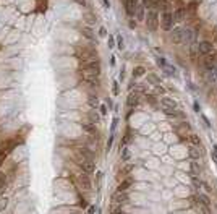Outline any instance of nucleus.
Here are the masks:
<instances>
[{"label":"nucleus","instance_id":"obj_1","mask_svg":"<svg viewBox=\"0 0 217 214\" xmlns=\"http://www.w3.org/2000/svg\"><path fill=\"white\" fill-rule=\"evenodd\" d=\"M146 25H148V29L149 31H156L159 28V11L156 8H151L146 15Z\"/></svg>","mask_w":217,"mask_h":214},{"label":"nucleus","instance_id":"obj_2","mask_svg":"<svg viewBox=\"0 0 217 214\" xmlns=\"http://www.w3.org/2000/svg\"><path fill=\"white\" fill-rule=\"evenodd\" d=\"M173 11L169 10V11H162V29L170 33L173 29Z\"/></svg>","mask_w":217,"mask_h":214},{"label":"nucleus","instance_id":"obj_3","mask_svg":"<svg viewBox=\"0 0 217 214\" xmlns=\"http://www.w3.org/2000/svg\"><path fill=\"white\" fill-rule=\"evenodd\" d=\"M83 70H86L89 75H96V76H99V73H100V63H99V60L86 62L84 65H83Z\"/></svg>","mask_w":217,"mask_h":214},{"label":"nucleus","instance_id":"obj_4","mask_svg":"<svg viewBox=\"0 0 217 214\" xmlns=\"http://www.w3.org/2000/svg\"><path fill=\"white\" fill-rule=\"evenodd\" d=\"M96 52L92 51V49H86V47H83V49H78V57L79 59H83L84 60V63L86 62H91V60H96Z\"/></svg>","mask_w":217,"mask_h":214},{"label":"nucleus","instance_id":"obj_5","mask_svg":"<svg viewBox=\"0 0 217 214\" xmlns=\"http://www.w3.org/2000/svg\"><path fill=\"white\" fill-rule=\"evenodd\" d=\"M79 167H81V170L84 174L92 175L94 170H96V164H94V161H91V159H81L79 161Z\"/></svg>","mask_w":217,"mask_h":214},{"label":"nucleus","instance_id":"obj_6","mask_svg":"<svg viewBox=\"0 0 217 214\" xmlns=\"http://www.w3.org/2000/svg\"><path fill=\"white\" fill-rule=\"evenodd\" d=\"M169 38L173 44H183V28H173Z\"/></svg>","mask_w":217,"mask_h":214},{"label":"nucleus","instance_id":"obj_7","mask_svg":"<svg viewBox=\"0 0 217 214\" xmlns=\"http://www.w3.org/2000/svg\"><path fill=\"white\" fill-rule=\"evenodd\" d=\"M198 52H199L201 55H209V54H212V52H214L212 42H209V41H201V42H198Z\"/></svg>","mask_w":217,"mask_h":214},{"label":"nucleus","instance_id":"obj_8","mask_svg":"<svg viewBox=\"0 0 217 214\" xmlns=\"http://www.w3.org/2000/svg\"><path fill=\"white\" fill-rule=\"evenodd\" d=\"M91 175H88V174H84V172H81L79 174V187H81L84 191H91L92 190V182H91V178H89Z\"/></svg>","mask_w":217,"mask_h":214},{"label":"nucleus","instance_id":"obj_9","mask_svg":"<svg viewBox=\"0 0 217 214\" xmlns=\"http://www.w3.org/2000/svg\"><path fill=\"white\" fill-rule=\"evenodd\" d=\"M202 65H204L206 70H211L215 67V54H209V55H204V60H202Z\"/></svg>","mask_w":217,"mask_h":214},{"label":"nucleus","instance_id":"obj_10","mask_svg":"<svg viewBox=\"0 0 217 214\" xmlns=\"http://www.w3.org/2000/svg\"><path fill=\"white\" fill-rule=\"evenodd\" d=\"M126 104L130 105V107H136L140 104V92L138 91H131L128 94V99H126Z\"/></svg>","mask_w":217,"mask_h":214},{"label":"nucleus","instance_id":"obj_11","mask_svg":"<svg viewBox=\"0 0 217 214\" xmlns=\"http://www.w3.org/2000/svg\"><path fill=\"white\" fill-rule=\"evenodd\" d=\"M84 83L88 84L89 88H97L99 86V76H96V75H88V76H84Z\"/></svg>","mask_w":217,"mask_h":214},{"label":"nucleus","instance_id":"obj_12","mask_svg":"<svg viewBox=\"0 0 217 214\" xmlns=\"http://www.w3.org/2000/svg\"><path fill=\"white\" fill-rule=\"evenodd\" d=\"M138 0H126V13L128 16H135V11H136V7H138Z\"/></svg>","mask_w":217,"mask_h":214},{"label":"nucleus","instance_id":"obj_13","mask_svg":"<svg viewBox=\"0 0 217 214\" xmlns=\"http://www.w3.org/2000/svg\"><path fill=\"white\" fill-rule=\"evenodd\" d=\"M88 118H89V122H91L92 125H97V123L100 122V114H99L96 109H91L89 114H88Z\"/></svg>","mask_w":217,"mask_h":214},{"label":"nucleus","instance_id":"obj_14","mask_svg":"<svg viewBox=\"0 0 217 214\" xmlns=\"http://www.w3.org/2000/svg\"><path fill=\"white\" fill-rule=\"evenodd\" d=\"M81 127H83V130L88 133V135H92V136H96V133H97V130H96V125H92L91 122H83L81 123Z\"/></svg>","mask_w":217,"mask_h":214},{"label":"nucleus","instance_id":"obj_15","mask_svg":"<svg viewBox=\"0 0 217 214\" xmlns=\"http://www.w3.org/2000/svg\"><path fill=\"white\" fill-rule=\"evenodd\" d=\"M206 78H207L209 83H217V65L214 68H211V70H207Z\"/></svg>","mask_w":217,"mask_h":214},{"label":"nucleus","instance_id":"obj_16","mask_svg":"<svg viewBox=\"0 0 217 214\" xmlns=\"http://www.w3.org/2000/svg\"><path fill=\"white\" fill-rule=\"evenodd\" d=\"M136 20L138 21H143V20H146V11H144V5L140 3L138 7H136Z\"/></svg>","mask_w":217,"mask_h":214},{"label":"nucleus","instance_id":"obj_17","mask_svg":"<svg viewBox=\"0 0 217 214\" xmlns=\"http://www.w3.org/2000/svg\"><path fill=\"white\" fill-rule=\"evenodd\" d=\"M115 203H126L128 201V195L125 193V191H118L117 190V193H115Z\"/></svg>","mask_w":217,"mask_h":214},{"label":"nucleus","instance_id":"obj_18","mask_svg":"<svg viewBox=\"0 0 217 214\" xmlns=\"http://www.w3.org/2000/svg\"><path fill=\"white\" fill-rule=\"evenodd\" d=\"M188 154H190V159H193V161H198L201 158V151L198 148H194V146H191L190 149H188Z\"/></svg>","mask_w":217,"mask_h":214},{"label":"nucleus","instance_id":"obj_19","mask_svg":"<svg viewBox=\"0 0 217 214\" xmlns=\"http://www.w3.org/2000/svg\"><path fill=\"white\" fill-rule=\"evenodd\" d=\"M194 34L190 28H183V42H193Z\"/></svg>","mask_w":217,"mask_h":214},{"label":"nucleus","instance_id":"obj_20","mask_svg":"<svg viewBox=\"0 0 217 214\" xmlns=\"http://www.w3.org/2000/svg\"><path fill=\"white\" fill-rule=\"evenodd\" d=\"M186 15V11L185 8H177L175 11H173V21H182Z\"/></svg>","mask_w":217,"mask_h":214},{"label":"nucleus","instance_id":"obj_21","mask_svg":"<svg viewBox=\"0 0 217 214\" xmlns=\"http://www.w3.org/2000/svg\"><path fill=\"white\" fill-rule=\"evenodd\" d=\"M148 81L151 84H154V86H159V84H161V78H159L157 75H154V73H149L148 75Z\"/></svg>","mask_w":217,"mask_h":214},{"label":"nucleus","instance_id":"obj_22","mask_svg":"<svg viewBox=\"0 0 217 214\" xmlns=\"http://www.w3.org/2000/svg\"><path fill=\"white\" fill-rule=\"evenodd\" d=\"M190 140H191V143H193V146H194V148H198L199 151H201V146H202V143H201V138L198 136V135H191V136H190Z\"/></svg>","mask_w":217,"mask_h":214},{"label":"nucleus","instance_id":"obj_23","mask_svg":"<svg viewBox=\"0 0 217 214\" xmlns=\"http://www.w3.org/2000/svg\"><path fill=\"white\" fill-rule=\"evenodd\" d=\"M130 159H131V153H130V149L126 146H123V149H122V161L128 162Z\"/></svg>","mask_w":217,"mask_h":214},{"label":"nucleus","instance_id":"obj_24","mask_svg":"<svg viewBox=\"0 0 217 214\" xmlns=\"http://www.w3.org/2000/svg\"><path fill=\"white\" fill-rule=\"evenodd\" d=\"M199 174H201V167L198 166L196 161H193V162H191V175L196 177V175H199Z\"/></svg>","mask_w":217,"mask_h":214},{"label":"nucleus","instance_id":"obj_25","mask_svg":"<svg viewBox=\"0 0 217 214\" xmlns=\"http://www.w3.org/2000/svg\"><path fill=\"white\" fill-rule=\"evenodd\" d=\"M81 34L83 36H86V38H88V39H94V31L91 29V28H83V29H81Z\"/></svg>","mask_w":217,"mask_h":214},{"label":"nucleus","instance_id":"obj_26","mask_svg":"<svg viewBox=\"0 0 217 214\" xmlns=\"http://www.w3.org/2000/svg\"><path fill=\"white\" fill-rule=\"evenodd\" d=\"M130 185H131V178H126V180H123V182L118 185V191H125Z\"/></svg>","mask_w":217,"mask_h":214},{"label":"nucleus","instance_id":"obj_27","mask_svg":"<svg viewBox=\"0 0 217 214\" xmlns=\"http://www.w3.org/2000/svg\"><path fill=\"white\" fill-rule=\"evenodd\" d=\"M144 73H146V70H144V67H138L135 71H133V78H140V76H143Z\"/></svg>","mask_w":217,"mask_h":214},{"label":"nucleus","instance_id":"obj_28","mask_svg":"<svg viewBox=\"0 0 217 214\" xmlns=\"http://www.w3.org/2000/svg\"><path fill=\"white\" fill-rule=\"evenodd\" d=\"M89 104H91V107H92V109H96V107H99V105H97V104H99V99H97V96L91 94V96H89Z\"/></svg>","mask_w":217,"mask_h":214},{"label":"nucleus","instance_id":"obj_29","mask_svg":"<svg viewBox=\"0 0 217 214\" xmlns=\"http://www.w3.org/2000/svg\"><path fill=\"white\" fill-rule=\"evenodd\" d=\"M117 125H118V117H113L112 125H110V135H113V133H115V130H117Z\"/></svg>","mask_w":217,"mask_h":214},{"label":"nucleus","instance_id":"obj_30","mask_svg":"<svg viewBox=\"0 0 217 214\" xmlns=\"http://www.w3.org/2000/svg\"><path fill=\"white\" fill-rule=\"evenodd\" d=\"M198 54H199V52H198V46H194V44H193V46H191V51H190V57L194 60V59L198 57Z\"/></svg>","mask_w":217,"mask_h":214},{"label":"nucleus","instance_id":"obj_31","mask_svg":"<svg viewBox=\"0 0 217 214\" xmlns=\"http://www.w3.org/2000/svg\"><path fill=\"white\" fill-rule=\"evenodd\" d=\"M117 47L120 49V51H122V49H125V42H123V38H122L120 34L117 36Z\"/></svg>","mask_w":217,"mask_h":214},{"label":"nucleus","instance_id":"obj_32","mask_svg":"<svg viewBox=\"0 0 217 214\" xmlns=\"http://www.w3.org/2000/svg\"><path fill=\"white\" fill-rule=\"evenodd\" d=\"M112 91H113V94H115V96H118V92H120L118 81H113V83H112Z\"/></svg>","mask_w":217,"mask_h":214},{"label":"nucleus","instance_id":"obj_33","mask_svg":"<svg viewBox=\"0 0 217 214\" xmlns=\"http://www.w3.org/2000/svg\"><path fill=\"white\" fill-rule=\"evenodd\" d=\"M198 198L201 199L202 203H206V204H209V203H211V199H209V196H207L206 193H199V196H198Z\"/></svg>","mask_w":217,"mask_h":214},{"label":"nucleus","instance_id":"obj_34","mask_svg":"<svg viewBox=\"0 0 217 214\" xmlns=\"http://www.w3.org/2000/svg\"><path fill=\"white\" fill-rule=\"evenodd\" d=\"M154 2H156V0H141V3H143L144 7H153Z\"/></svg>","mask_w":217,"mask_h":214},{"label":"nucleus","instance_id":"obj_35","mask_svg":"<svg viewBox=\"0 0 217 214\" xmlns=\"http://www.w3.org/2000/svg\"><path fill=\"white\" fill-rule=\"evenodd\" d=\"M162 10H164V11H169V10H170V2H167V0H165V2H162Z\"/></svg>","mask_w":217,"mask_h":214},{"label":"nucleus","instance_id":"obj_36","mask_svg":"<svg viewBox=\"0 0 217 214\" xmlns=\"http://www.w3.org/2000/svg\"><path fill=\"white\" fill-rule=\"evenodd\" d=\"M5 183H7L5 175H0V190H3V188H5Z\"/></svg>","mask_w":217,"mask_h":214},{"label":"nucleus","instance_id":"obj_37","mask_svg":"<svg viewBox=\"0 0 217 214\" xmlns=\"http://www.w3.org/2000/svg\"><path fill=\"white\" fill-rule=\"evenodd\" d=\"M212 159L217 164V146H212Z\"/></svg>","mask_w":217,"mask_h":214},{"label":"nucleus","instance_id":"obj_38","mask_svg":"<svg viewBox=\"0 0 217 214\" xmlns=\"http://www.w3.org/2000/svg\"><path fill=\"white\" fill-rule=\"evenodd\" d=\"M5 206H7V198H2L0 199V211H3Z\"/></svg>","mask_w":217,"mask_h":214},{"label":"nucleus","instance_id":"obj_39","mask_svg":"<svg viewBox=\"0 0 217 214\" xmlns=\"http://www.w3.org/2000/svg\"><path fill=\"white\" fill-rule=\"evenodd\" d=\"M99 107H100V109H99L100 110V115H105V114H107V105L102 104V105H99Z\"/></svg>","mask_w":217,"mask_h":214},{"label":"nucleus","instance_id":"obj_40","mask_svg":"<svg viewBox=\"0 0 217 214\" xmlns=\"http://www.w3.org/2000/svg\"><path fill=\"white\" fill-rule=\"evenodd\" d=\"M112 143H113V135H110V138H108V141H107V151L112 148Z\"/></svg>","mask_w":217,"mask_h":214},{"label":"nucleus","instance_id":"obj_41","mask_svg":"<svg viewBox=\"0 0 217 214\" xmlns=\"http://www.w3.org/2000/svg\"><path fill=\"white\" fill-rule=\"evenodd\" d=\"M99 36H100V38H105V36H107L105 28H100V29H99Z\"/></svg>","mask_w":217,"mask_h":214},{"label":"nucleus","instance_id":"obj_42","mask_svg":"<svg viewBox=\"0 0 217 214\" xmlns=\"http://www.w3.org/2000/svg\"><path fill=\"white\" fill-rule=\"evenodd\" d=\"M108 47H113V38L108 36Z\"/></svg>","mask_w":217,"mask_h":214},{"label":"nucleus","instance_id":"obj_43","mask_svg":"<svg viewBox=\"0 0 217 214\" xmlns=\"http://www.w3.org/2000/svg\"><path fill=\"white\" fill-rule=\"evenodd\" d=\"M3 161H5V153H0V166L3 164Z\"/></svg>","mask_w":217,"mask_h":214},{"label":"nucleus","instance_id":"obj_44","mask_svg":"<svg viewBox=\"0 0 217 214\" xmlns=\"http://www.w3.org/2000/svg\"><path fill=\"white\" fill-rule=\"evenodd\" d=\"M104 2V8H110V2H108V0H102Z\"/></svg>","mask_w":217,"mask_h":214},{"label":"nucleus","instance_id":"obj_45","mask_svg":"<svg viewBox=\"0 0 217 214\" xmlns=\"http://www.w3.org/2000/svg\"><path fill=\"white\" fill-rule=\"evenodd\" d=\"M193 109H194V112H199V104L194 102V104H193Z\"/></svg>","mask_w":217,"mask_h":214},{"label":"nucleus","instance_id":"obj_46","mask_svg":"<svg viewBox=\"0 0 217 214\" xmlns=\"http://www.w3.org/2000/svg\"><path fill=\"white\" fill-rule=\"evenodd\" d=\"M164 92H165L164 88H159V86H157V94H164Z\"/></svg>","mask_w":217,"mask_h":214},{"label":"nucleus","instance_id":"obj_47","mask_svg":"<svg viewBox=\"0 0 217 214\" xmlns=\"http://www.w3.org/2000/svg\"><path fill=\"white\" fill-rule=\"evenodd\" d=\"M76 2H78V3H79V5H83V7H84V5H86V0H76Z\"/></svg>","mask_w":217,"mask_h":214},{"label":"nucleus","instance_id":"obj_48","mask_svg":"<svg viewBox=\"0 0 217 214\" xmlns=\"http://www.w3.org/2000/svg\"><path fill=\"white\" fill-rule=\"evenodd\" d=\"M202 185H204V188H206V191H211V187H209V185H207V183H202Z\"/></svg>","mask_w":217,"mask_h":214},{"label":"nucleus","instance_id":"obj_49","mask_svg":"<svg viewBox=\"0 0 217 214\" xmlns=\"http://www.w3.org/2000/svg\"><path fill=\"white\" fill-rule=\"evenodd\" d=\"M123 78H125V71L122 70V71H120V80H123Z\"/></svg>","mask_w":217,"mask_h":214},{"label":"nucleus","instance_id":"obj_50","mask_svg":"<svg viewBox=\"0 0 217 214\" xmlns=\"http://www.w3.org/2000/svg\"><path fill=\"white\" fill-rule=\"evenodd\" d=\"M88 214H94V206H91V208H89V211H88Z\"/></svg>","mask_w":217,"mask_h":214},{"label":"nucleus","instance_id":"obj_51","mask_svg":"<svg viewBox=\"0 0 217 214\" xmlns=\"http://www.w3.org/2000/svg\"><path fill=\"white\" fill-rule=\"evenodd\" d=\"M0 153H2V151H0Z\"/></svg>","mask_w":217,"mask_h":214}]
</instances>
